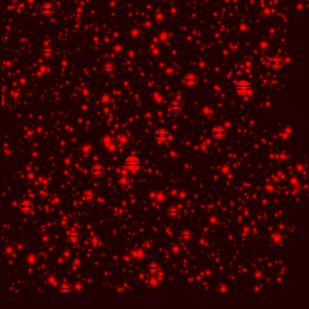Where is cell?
<instances>
[{"instance_id": "obj_1", "label": "cell", "mask_w": 309, "mask_h": 309, "mask_svg": "<svg viewBox=\"0 0 309 309\" xmlns=\"http://www.w3.org/2000/svg\"><path fill=\"white\" fill-rule=\"evenodd\" d=\"M124 166L130 170H137L141 166V161L136 156H129L124 161Z\"/></svg>"}, {"instance_id": "obj_2", "label": "cell", "mask_w": 309, "mask_h": 309, "mask_svg": "<svg viewBox=\"0 0 309 309\" xmlns=\"http://www.w3.org/2000/svg\"><path fill=\"white\" fill-rule=\"evenodd\" d=\"M155 138L156 140H158L159 141H166L169 138H170V133L166 131V130H159L156 133H155Z\"/></svg>"}, {"instance_id": "obj_3", "label": "cell", "mask_w": 309, "mask_h": 309, "mask_svg": "<svg viewBox=\"0 0 309 309\" xmlns=\"http://www.w3.org/2000/svg\"><path fill=\"white\" fill-rule=\"evenodd\" d=\"M213 135L216 138H224L226 135V131L223 127H216L213 130Z\"/></svg>"}, {"instance_id": "obj_4", "label": "cell", "mask_w": 309, "mask_h": 309, "mask_svg": "<svg viewBox=\"0 0 309 309\" xmlns=\"http://www.w3.org/2000/svg\"><path fill=\"white\" fill-rule=\"evenodd\" d=\"M31 207H32V205H31L29 202H24V203L21 204V209L24 210V211H26V209H27V210H30V209H31Z\"/></svg>"}, {"instance_id": "obj_5", "label": "cell", "mask_w": 309, "mask_h": 309, "mask_svg": "<svg viewBox=\"0 0 309 309\" xmlns=\"http://www.w3.org/2000/svg\"><path fill=\"white\" fill-rule=\"evenodd\" d=\"M181 236H182L183 238H190L191 237V232L188 231V230H185L182 234H181Z\"/></svg>"}, {"instance_id": "obj_6", "label": "cell", "mask_w": 309, "mask_h": 309, "mask_svg": "<svg viewBox=\"0 0 309 309\" xmlns=\"http://www.w3.org/2000/svg\"><path fill=\"white\" fill-rule=\"evenodd\" d=\"M158 269H159V267H158L156 265H152V266L149 267V270H150L151 272H152V273H154V272H155L156 270H158Z\"/></svg>"}, {"instance_id": "obj_7", "label": "cell", "mask_w": 309, "mask_h": 309, "mask_svg": "<svg viewBox=\"0 0 309 309\" xmlns=\"http://www.w3.org/2000/svg\"><path fill=\"white\" fill-rule=\"evenodd\" d=\"M170 214L171 215H172V216H176L177 214H178V210L177 209H172V210H170Z\"/></svg>"}]
</instances>
